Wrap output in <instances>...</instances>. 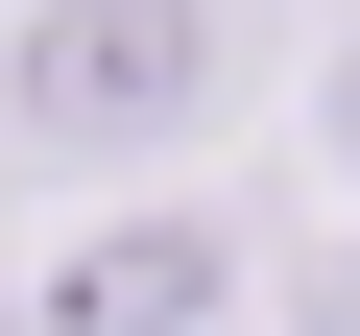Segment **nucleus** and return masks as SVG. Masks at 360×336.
Wrapping results in <instances>:
<instances>
[{
    "label": "nucleus",
    "mask_w": 360,
    "mask_h": 336,
    "mask_svg": "<svg viewBox=\"0 0 360 336\" xmlns=\"http://www.w3.org/2000/svg\"><path fill=\"white\" fill-rule=\"evenodd\" d=\"M0 336H49V312H25V288H0Z\"/></svg>",
    "instance_id": "nucleus-3"
},
{
    "label": "nucleus",
    "mask_w": 360,
    "mask_h": 336,
    "mask_svg": "<svg viewBox=\"0 0 360 336\" xmlns=\"http://www.w3.org/2000/svg\"><path fill=\"white\" fill-rule=\"evenodd\" d=\"M217 312H240V240H217V217H120V240L49 288V336H217Z\"/></svg>",
    "instance_id": "nucleus-2"
},
{
    "label": "nucleus",
    "mask_w": 360,
    "mask_h": 336,
    "mask_svg": "<svg viewBox=\"0 0 360 336\" xmlns=\"http://www.w3.org/2000/svg\"><path fill=\"white\" fill-rule=\"evenodd\" d=\"M240 72V0H25L0 25V144L25 168H168Z\"/></svg>",
    "instance_id": "nucleus-1"
}]
</instances>
